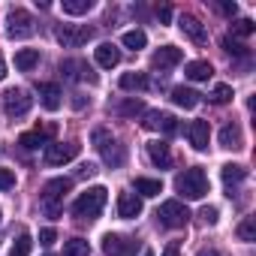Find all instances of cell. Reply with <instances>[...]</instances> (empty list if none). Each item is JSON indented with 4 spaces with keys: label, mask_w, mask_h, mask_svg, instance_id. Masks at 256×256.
<instances>
[{
    "label": "cell",
    "mask_w": 256,
    "mask_h": 256,
    "mask_svg": "<svg viewBox=\"0 0 256 256\" xmlns=\"http://www.w3.org/2000/svg\"><path fill=\"white\" fill-rule=\"evenodd\" d=\"M175 190H178L184 199H202V196H208L211 184H208V175H205V169H199V166H190V169H184V172L175 178Z\"/></svg>",
    "instance_id": "6da1fadb"
},
{
    "label": "cell",
    "mask_w": 256,
    "mask_h": 256,
    "mask_svg": "<svg viewBox=\"0 0 256 256\" xmlns=\"http://www.w3.org/2000/svg\"><path fill=\"white\" fill-rule=\"evenodd\" d=\"M70 187H72V178H52V181L42 187L40 205H42V211H46L48 217H60V214H64V196L70 193Z\"/></svg>",
    "instance_id": "7a4b0ae2"
},
{
    "label": "cell",
    "mask_w": 256,
    "mask_h": 256,
    "mask_svg": "<svg viewBox=\"0 0 256 256\" xmlns=\"http://www.w3.org/2000/svg\"><path fill=\"white\" fill-rule=\"evenodd\" d=\"M90 142H94V148L102 154V160H106V166H112V169H118V166H124L126 163V151L112 139V133L108 130H102V126H96V130L90 133Z\"/></svg>",
    "instance_id": "3957f363"
},
{
    "label": "cell",
    "mask_w": 256,
    "mask_h": 256,
    "mask_svg": "<svg viewBox=\"0 0 256 256\" xmlns=\"http://www.w3.org/2000/svg\"><path fill=\"white\" fill-rule=\"evenodd\" d=\"M106 199H108V190H106V187H90V190H84V193L72 202V214L82 217V220H94V217H100V211L106 208Z\"/></svg>",
    "instance_id": "277c9868"
},
{
    "label": "cell",
    "mask_w": 256,
    "mask_h": 256,
    "mask_svg": "<svg viewBox=\"0 0 256 256\" xmlns=\"http://www.w3.org/2000/svg\"><path fill=\"white\" fill-rule=\"evenodd\" d=\"M157 217H160V223H163V226H169V229H184V226L190 223V211H187V205H184V202H178V199L163 202V205H160V211H157Z\"/></svg>",
    "instance_id": "5b68a950"
},
{
    "label": "cell",
    "mask_w": 256,
    "mask_h": 256,
    "mask_svg": "<svg viewBox=\"0 0 256 256\" xmlns=\"http://www.w3.org/2000/svg\"><path fill=\"white\" fill-rule=\"evenodd\" d=\"M54 36L64 48H78L94 36V28H88V24H60L54 30Z\"/></svg>",
    "instance_id": "8992f818"
},
{
    "label": "cell",
    "mask_w": 256,
    "mask_h": 256,
    "mask_svg": "<svg viewBox=\"0 0 256 256\" xmlns=\"http://www.w3.org/2000/svg\"><path fill=\"white\" fill-rule=\"evenodd\" d=\"M6 24H10L6 30H10L12 40H24V36H30V34L36 30V22H34V16H30L28 10H10Z\"/></svg>",
    "instance_id": "52a82bcc"
},
{
    "label": "cell",
    "mask_w": 256,
    "mask_h": 256,
    "mask_svg": "<svg viewBox=\"0 0 256 256\" xmlns=\"http://www.w3.org/2000/svg\"><path fill=\"white\" fill-rule=\"evenodd\" d=\"M142 126H145V130H157L163 136H175L181 130L178 120H175V114H169V112H145Z\"/></svg>",
    "instance_id": "ba28073f"
},
{
    "label": "cell",
    "mask_w": 256,
    "mask_h": 256,
    "mask_svg": "<svg viewBox=\"0 0 256 256\" xmlns=\"http://www.w3.org/2000/svg\"><path fill=\"white\" fill-rule=\"evenodd\" d=\"M30 106H34V96H28V90H22V88H12L4 94V108L10 118H24L30 112Z\"/></svg>",
    "instance_id": "9c48e42d"
},
{
    "label": "cell",
    "mask_w": 256,
    "mask_h": 256,
    "mask_svg": "<svg viewBox=\"0 0 256 256\" xmlns=\"http://www.w3.org/2000/svg\"><path fill=\"white\" fill-rule=\"evenodd\" d=\"M78 157V145L76 142H54V145H46V163L48 166H64V163H70V160H76Z\"/></svg>",
    "instance_id": "30bf717a"
},
{
    "label": "cell",
    "mask_w": 256,
    "mask_h": 256,
    "mask_svg": "<svg viewBox=\"0 0 256 256\" xmlns=\"http://www.w3.org/2000/svg\"><path fill=\"white\" fill-rule=\"evenodd\" d=\"M60 72H64V78H70V82H90V84H96V76H94L90 66H88L84 60H78V58L60 60Z\"/></svg>",
    "instance_id": "8fae6325"
},
{
    "label": "cell",
    "mask_w": 256,
    "mask_h": 256,
    "mask_svg": "<svg viewBox=\"0 0 256 256\" xmlns=\"http://www.w3.org/2000/svg\"><path fill=\"white\" fill-rule=\"evenodd\" d=\"M102 253H106V256H136V241L108 232V235L102 238Z\"/></svg>",
    "instance_id": "7c38bea8"
},
{
    "label": "cell",
    "mask_w": 256,
    "mask_h": 256,
    "mask_svg": "<svg viewBox=\"0 0 256 256\" xmlns=\"http://www.w3.org/2000/svg\"><path fill=\"white\" fill-rule=\"evenodd\" d=\"M181 48H175V46H163L160 52H154V58H151V66L154 70H172V66H178L181 64Z\"/></svg>",
    "instance_id": "4fadbf2b"
},
{
    "label": "cell",
    "mask_w": 256,
    "mask_h": 256,
    "mask_svg": "<svg viewBox=\"0 0 256 256\" xmlns=\"http://www.w3.org/2000/svg\"><path fill=\"white\" fill-rule=\"evenodd\" d=\"M36 94H40L42 108H48V112H58L60 102H64V94H60V88H58L54 82H42V84L36 88Z\"/></svg>",
    "instance_id": "5bb4252c"
},
{
    "label": "cell",
    "mask_w": 256,
    "mask_h": 256,
    "mask_svg": "<svg viewBox=\"0 0 256 256\" xmlns=\"http://www.w3.org/2000/svg\"><path fill=\"white\" fill-rule=\"evenodd\" d=\"M187 136H190V145H193L196 151H205V148H208V139H211V126H208V120H190Z\"/></svg>",
    "instance_id": "9a60e30c"
},
{
    "label": "cell",
    "mask_w": 256,
    "mask_h": 256,
    "mask_svg": "<svg viewBox=\"0 0 256 256\" xmlns=\"http://www.w3.org/2000/svg\"><path fill=\"white\" fill-rule=\"evenodd\" d=\"M139 214H142V199H139L136 193H120V196H118V217L133 220V217H139Z\"/></svg>",
    "instance_id": "2e32d148"
},
{
    "label": "cell",
    "mask_w": 256,
    "mask_h": 256,
    "mask_svg": "<svg viewBox=\"0 0 256 256\" xmlns=\"http://www.w3.org/2000/svg\"><path fill=\"white\" fill-rule=\"evenodd\" d=\"M94 58H96V64H100L102 70H112V66L120 64V52H118V46H112V42H100V46L94 48Z\"/></svg>",
    "instance_id": "e0dca14e"
},
{
    "label": "cell",
    "mask_w": 256,
    "mask_h": 256,
    "mask_svg": "<svg viewBox=\"0 0 256 256\" xmlns=\"http://www.w3.org/2000/svg\"><path fill=\"white\" fill-rule=\"evenodd\" d=\"M178 28L184 30V36H190L193 42H205L208 40V34H205V28H202V22L196 18V16H181V22H178Z\"/></svg>",
    "instance_id": "ac0fdd59"
},
{
    "label": "cell",
    "mask_w": 256,
    "mask_h": 256,
    "mask_svg": "<svg viewBox=\"0 0 256 256\" xmlns=\"http://www.w3.org/2000/svg\"><path fill=\"white\" fill-rule=\"evenodd\" d=\"M148 157L157 169H169L172 166V154H169V145L166 142H151L148 145Z\"/></svg>",
    "instance_id": "d6986e66"
},
{
    "label": "cell",
    "mask_w": 256,
    "mask_h": 256,
    "mask_svg": "<svg viewBox=\"0 0 256 256\" xmlns=\"http://www.w3.org/2000/svg\"><path fill=\"white\" fill-rule=\"evenodd\" d=\"M184 76H187L190 82H205V78L214 76V66H211L208 60H190V64L184 66Z\"/></svg>",
    "instance_id": "ffe728a7"
},
{
    "label": "cell",
    "mask_w": 256,
    "mask_h": 256,
    "mask_svg": "<svg viewBox=\"0 0 256 256\" xmlns=\"http://www.w3.org/2000/svg\"><path fill=\"white\" fill-rule=\"evenodd\" d=\"M199 96L202 94H196L193 88H172V102L181 106V108H196L199 106Z\"/></svg>",
    "instance_id": "44dd1931"
},
{
    "label": "cell",
    "mask_w": 256,
    "mask_h": 256,
    "mask_svg": "<svg viewBox=\"0 0 256 256\" xmlns=\"http://www.w3.org/2000/svg\"><path fill=\"white\" fill-rule=\"evenodd\" d=\"M241 130H238V124H226L223 130H220V145L223 148H229V151H238L241 148Z\"/></svg>",
    "instance_id": "7402d4cb"
},
{
    "label": "cell",
    "mask_w": 256,
    "mask_h": 256,
    "mask_svg": "<svg viewBox=\"0 0 256 256\" xmlns=\"http://www.w3.org/2000/svg\"><path fill=\"white\" fill-rule=\"evenodd\" d=\"M118 84H120V90H145L148 88V76L145 72H124Z\"/></svg>",
    "instance_id": "603a6c76"
},
{
    "label": "cell",
    "mask_w": 256,
    "mask_h": 256,
    "mask_svg": "<svg viewBox=\"0 0 256 256\" xmlns=\"http://www.w3.org/2000/svg\"><path fill=\"white\" fill-rule=\"evenodd\" d=\"M112 112L114 114H124V118H136V114H145V102L133 96V100H126V102H114Z\"/></svg>",
    "instance_id": "cb8c5ba5"
},
{
    "label": "cell",
    "mask_w": 256,
    "mask_h": 256,
    "mask_svg": "<svg viewBox=\"0 0 256 256\" xmlns=\"http://www.w3.org/2000/svg\"><path fill=\"white\" fill-rule=\"evenodd\" d=\"M36 64H40V52L36 48H22L16 54V70H22V72H30Z\"/></svg>",
    "instance_id": "d4e9b609"
},
{
    "label": "cell",
    "mask_w": 256,
    "mask_h": 256,
    "mask_svg": "<svg viewBox=\"0 0 256 256\" xmlns=\"http://www.w3.org/2000/svg\"><path fill=\"white\" fill-rule=\"evenodd\" d=\"M220 175H223V184L232 190L235 184H241V181L247 178V169H244V166H235V163H229V166H223V172H220Z\"/></svg>",
    "instance_id": "484cf974"
},
{
    "label": "cell",
    "mask_w": 256,
    "mask_h": 256,
    "mask_svg": "<svg viewBox=\"0 0 256 256\" xmlns=\"http://www.w3.org/2000/svg\"><path fill=\"white\" fill-rule=\"evenodd\" d=\"M133 187H136L139 196H160V193H163V184H160L157 178H136Z\"/></svg>",
    "instance_id": "4316f807"
},
{
    "label": "cell",
    "mask_w": 256,
    "mask_h": 256,
    "mask_svg": "<svg viewBox=\"0 0 256 256\" xmlns=\"http://www.w3.org/2000/svg\"><path fill=\"white\" fill-rule=\"evenodd\" d=\"M64 256H90V244L84 238H70L64 244Z\"/></svg>",
    "instance_id": "83f0119b"
},
{
    "label": "cell",
    "mask_w": 256,
    "mask_h": 256,
    "mask_svg": "<svg viewBox=\"0 0 256 256\" xmlns=\"http://www.w3.org/2000/svg\"><path fill=\"white\" fill-rule=\"evenodd\" d=\"M120 42H124L126 48H133V52H139V48H145L148 36H145V30H126V34L120 36Z\"/></svg>",
    "instance_id": "f1b7e54d"
},
{
    "label": "cell",
    "mask_w": 256,
    "mask_h": 256,
    "mask_svg": "<svg viewBox=\"0 0 256 256\" xmlns=\"http://www.w3.org/2000/svg\"><path fill=\"white\" fill-rule=\"evenodd\" d=\"M94 10V0H64V12L66 16H84Z\"/></svg>",
    "instance_id": "f546056e"
},
{
    "label": "cell",
    "mask_w": 256,
    "mask_h": 256,
    "mask_svg": "<svg viewBox=\"0 0 256 256\" xmlns=\"http://www.w3.org/2000/svg\"><path fill=\"white\" fill-rule=\"evenodd\" d=\"M18 145H22L24 151H34V148H40V145H46V133H42V130H34V133H22V139H18Z\"/></svg>",
    "instance_id": "4dcf8cb0"
},
{
    "label": "cell",
    "mask_w": 256,
    "mask_h": 256,
    "mask_svg": "<svg viewBox=\"0 0 256 256\" xmlns=\"http://www.w3.org/2000/svg\"><path fill=\"white\" fill-rule=\"evenodd\" d=\"M30 247H34V238H30L28 232H22V235L16 238V244H12L10 256H30Z\"/></svg>",
    "instance_id": "1f68e13d"
},
{
    "label": "cell",
    "mask_w": 256,
    "mask_h": 256,
    "mask_svg": "<svg viewBox=\"0 0 256 256\" xmlns=\"http://www.w3.org/2000/svg\"><path fill=\"white\" fill-rule=\"evenodd\" d=\"M238 238H241V241H256V223H253V217H244V220H241Z\"/></svg>",
    "instance_id": "d6a6232c"
},
{
    "label": "cell",
    "mask_w": 256,
    "mask_h": 256,
    "mask_svg": "<svg viewBox=\"0 0 256 256\" xmlns=\"http://www.w3.org/2000/svg\"><path fill=\"white\" fill-rule=\"evenodd\" d=\"M223 48H226L229 54H235V58H247V54H250V52H247V46H244V42H235L232 36H226V40H223Z\"/></svg>",
    "instance_id": "836d02e7"
},
{
    "label": "cell",
    "mask_w": 256,
    "mask_h": 256,
    "mask_svg": "<svg viewBox=\"0 0 256 256\" xmlns=\"http://www.w3.org/2000/svg\"><path fill=\"white\" fill-rule=\"evenodd\" d=\"M229 100H232V88H229V84H217V88L211 90V102L223 106V102H229Z\"/></svg>",
    "instance_id": "e575fe53"
},
{
    "label": "cell",
    "mask_w": 256,
    "mask_h": 256,
    "mask_svg": "<svg viewBox=\"0 0 256 256\" xmlns=\"http://www.w3.org/2000/svg\"><path fill=\"white\" fill-rule=\"evenodd\" d=\"M253 30H256V24H253L250 18H238V22L232 24V34H235V36H250Z\"/></svg>",
    "instance_id": "d590c367"
},
{
    "label": "cell",
    "mask_w": 256,
    "mask_h": 256,
    "mask_svg": "<svg viewBox=\"0 0 256 256\" xmlns=\"http://www.w3.org/2000/svg\"><path fill=\"white\" fill-rule=\"evenodd\" d=\"M16 187V175L10 169H0V190H12Z\"/></svg>",
    "instance_id": "8d00e7d4"
},
{
    "label": "cell",
    "mask_w": 256,
    "mask_h": 256,
    "mask_svg": "<svg viewBox=\"0 0 256 256\" xmlns=\"http://www.w3.org/2000/svg\"><path fill=\"white\" fill-rule=\"evenodd\" d=\"M199 217H202L208 226H214V223H217V208H214V205H208V208H202V211H199Z\"/></svg>",
    "instance_id": "74e56055"
},
{
    "label": "cell",
    "mask_w": 256,
    "mask_h": 256,
    "mask_svg": "<svg viewBox=\"0 0 256 256\" xmlns=\"http://www.w3.org/2000/svg\"><path fill=\"white\" fill-rule=\"evenodd\" d=\"M54 241H58V232H54V229H52V226H48V229H42V232H40V244H46V247H48V244H54Z\"/></svg>",
    "instance_id": "f35d334b"
},
{
    "label": "cell",
    "mask_w": 256,
    "mask_h": 256,
    "mask_svg": "<svg viewBox=\"0 0 256 256\" xmlns=\"http://www.w3.org/2000/svg\"><path fill=\"white\" fill-rule=\"evenodd\" d=\"M217 12L226 16V18H232V16L238 12V6H235V4H217Z\"/></svg>",
    "instance_id": "ab89813d"
},
{
    "label": "cell",
    "mask_w": 256,
    "mask_h": 256,
    "mask_svg": "<svg viewBox=\"0 0 256 256\" xmlns=\"http://www.w3.org/2000/svg\"><path fill=\"white\" fill-rule=\"evenodd\" d=\"M157 18H160L163 24H169V22H172V10H169V6H160V10H157Z\"/></svg>",
    "instance_id": "60d3db41"
},
{
    "label": "cell",
    "mask_w": 256,
    "mask_h": 256,
    "mask_svg": "<svg viewBox=\"0 0 256 256\" xmlns=\"http://www.w3.org/2000/svg\"><path fill=\"white\" fill-rule=\"evenodd\" d=\"M78 175H82V178H94V175H96V166H94V163H84V166L78 169Z\"/></svg>",
    "instance_id": "b9f144b4"
},
{
    "label": "cell",
    "mask_w": 256,
    "mask_h": 256,
    "mask_svg": "<svg viewBox=\"0 0 256 256\" xmlns=\"http://www.w3.org/2000/svg\"><path fill=\"white\" fill-rule=\"evenodd\" d=\"M163 256H181V253H178V244H169V247L163 250Z\"/></svg>",
    "instance_id": "7bdbcfd3"
},
{
    "label": "cell",
    "mask_w": 256,
    "mask_h": 256,
    "mask_svg": "<svg viewBox=\"0 0 256 256\" xmlns=\"http://www.w3.org/2000/svg\"><path fill=\"white\" fill-rule=\"evenodd\" d=\"M196 256H220V253H217V250H214V247H205V250H199V253H196Z\"/></svg>",
    "instance_id": "ee69618b"
},
{
    "label": "cell",
    "mask_w": 256,
    "mask_h": 256,
    "mask_svg": "<svg viewBox=\"0 0 256 256\" xmlns=\"http://www.w3.org/2000/svg\"><path fill=\"white\" fill-rule=\"evenodd\" d=\"M4 76H6V64H4V58H0V82H4Z\"/></svg>",
    "instance_id": "f6af8a7d"
},
{
    "label": "cell",
    "mask_w": 256,
    "mask_h": 256,
    "mask_svg": "<svg viewBox=\"0 0 256 256\" xmlns=\"http://www.w3.org/2000/svg\"><path fill=\"white\" fill-rule=\"evenodd\" d=\"M142 256H154V253H151V250H142Z\"/></svg>",
    "instance_id": "bcb514c9"
}]
</instances>
